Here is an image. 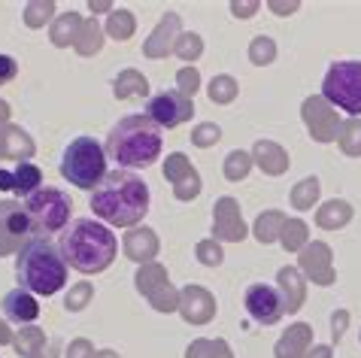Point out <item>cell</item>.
I'll return each instance as SVG.
<instances>
[{
    "label": "cell",
    "instance_id": "1",
    "mask_svg": "<svg viewBox=\"0 0 361 358\" xmlns=\"http://www.w3.org/2000/svg\"><path fill=\"white\" fill-rule=\"evenodd\" d=\"M88 206H92V213L100 222H109L116 228H131L143 222V216L149 213V188L143 176L116 167L113 173L100 179V185L88 197Z\"/></svg>",
    "mask_w": 361,
    "mask_h": 358
},
{
    "label": "cell",
    "instance_id": "2",
    "mask_svg": "<svg viewBox=\"0 0 361 358\" xmlns=\"http://www.w3.org/2000/svg\"><path fill=\"white\" fill-rule=\"evenodd\" d=\"M67 267L79 273H100L116 258V234L94 218H73L58 240Z\"/></svg>",
    "mask_w": 361,
    "mask_h": 358
},
{
    "label": "cell",
    "instance_id": "3",
    "mask_svg": "<svg viewBox=\"0 0 361 358\" xmlns=\"http://www.w3.org/2000/svg\"><path fill=\"white\" fill-rule=\"evenodd\" d=\"M106 155L116 161L118 171L149 167L161 155V128L146 113L125 116L106 137Z\"/></svg>",
    "mask_w": 361,
    "mask_h": 358
},
{
    "label": "cell",
    "instance_id": "4",
    "mask_svg": "<svg viewBox=\"0 0 361 358\" xmlns=\"http://www.w3.org/2000/svg\"><path fill=\"white\" fill-rule=\"evenodd\" d=\"M16 276L25 292L31 295H55L67 283V261L58 243L49 237H34L22 252L16 255Z\"/></svg>",
    "mask_w": 361,
    "mask_h": 358
},
{
    "label": "cell",
    "instance_id": "5",
    "mask_svg": "<svg viewBox=\"0 0 361 358\" xmlns=\"http://www.w3.org/2000/svg\"><path fill=\"white\" fill-rule=\"evenodd\" d=\"M61 176L70 185L94 192L106 176V152L94 137H76L61 155Z\"/></svg>",
    "mask_w": 361,
    "mask_h": 358
},
{
    "label": "cell",
    "instance_id": "6",
    "mask_svg": "<svg viewBox=\"0 0 361 358\" xmlns=\"http://www.w3.org/2000/svg\"><path fill=\"white\" fill-rule=\"evenodd\" d=\"M25 213L34 225L37 237L64 231L70 225V197H64V192L58 188H37L31 197H25Z\"/></svg>",
    "mask_w": 361,
    "mask_h": 358
},
{
    "label": "cell",
    "instance_id": "7",
    "mask_svg": "<svg viewBox=\"0 0 361 358\" xmlns=\"http://www.w3.org/2000/svg\"><path fill=\"white\" fill-rule=\"evenodd\" d=\"M325 101L349 116H361V61H337L322 79Z\"/></svg>",
    "mask_w": 361,
    "mask_h": 358
},
{
    "label": "cell",
    "instance_id": "8",
    "mask_svg": "<svg viewBox=\"0 0 361 358\" xmlns=\"http://www.w3.org/2000/svg\"><path fill=\"white\" fill-rule=\"evenodd\" d=\"M34 225L25 213V204L18 201H0V255L22 252L34 240Z\"/></svg>",
    "mask_w": 361,
    "mask_h": 358
},
{
    "label": "cell",
    "instance_id": "9",
    "mask_svg": "<svg viewBox=\"0 0 361 358\" xmlns=\"http://www.w3.org/2000/svg\"><path fill=\"white\" fill-rule=\"evenodd\" d=\"M146 116L152 118L158 128H176L192 118V101L176 92V88H170V92H158L152 101L146 104Z\"/></svg>",
    "mask_w": 361,
    "mask_h": 358
},
{
    "label": "cell",
    "instance_id": "10",
    "mask_svg": "<svg viewBox=\"0 0 361 358\" xmlns=\"http://www.w3.org/2000/svg\"><path fill=\"white\" fill-rule=\"evenodd\" d=\"M246 310L255 322L274 325L279 316H283L286 304H283V295H279L274 285L258 283V285H249V292H246Z\"/></svg>",
    "mask_w": 361,
    "mask_h": 358
},
{
    "label": "cell",
    "instance_id": "11",
    "mask_svg": "<svg viewBox=\"0 0 361 358\" xmlns=\"http://www.w3.org/2000/svg\"><path fill=\"white\" fill-rule=\"evenodd\" d=\"M4 313H6L9 322L25 325V322H34V319H37L39 307H37V301H34L31 292H25V288H16V292H9V295L4 297Z\"/></svg>",
    "mask_w": 361,
    "mask_h": 358
},
{
    "label": "cell",
    "instance_id": "12",
    "mask_svg": "<svg viewBox=\"0 0 361 358\" xmlns=\"http://www.w3.org/2000/svg\"><path fill=\"white\" fill-rule=\"evenodd\" d=\"M39 171L34 164H18L16 171H13V195H22V197H31L37 188H43L39 185Z\"/></svg>",
    "mask_w": 361,
    "mask_h": 358
},
{
    "label": "cell",
    "instance_id": "13",
    "mask_svg": "<svg viewBox=\"0 0 361 358\" xmlns=\"http://www.w3.org/2000/svg\"><path fill=\"white\" fill-rule=\"evenodd\" d=\"M18 73V67H16V61L9 55H0V85L4 82H9V79H13Z\"/></svg>",
    "mask_w": 361,
    "mask_h": 358
},
{
    "label": "cell",
    "instance_id": "14",
    "mask_svg": "<svg viewBox=\"0 0 361 358\" xmlns=\"http://www.w3.org/2000/svg\"><path fill=\"white\" fill-rule=\"evenodd\" d=\"M0 192H13V171H0Z\"/></svg>",
    "mask_w": 361,
    "mask_h": 358
}]
</instances>
